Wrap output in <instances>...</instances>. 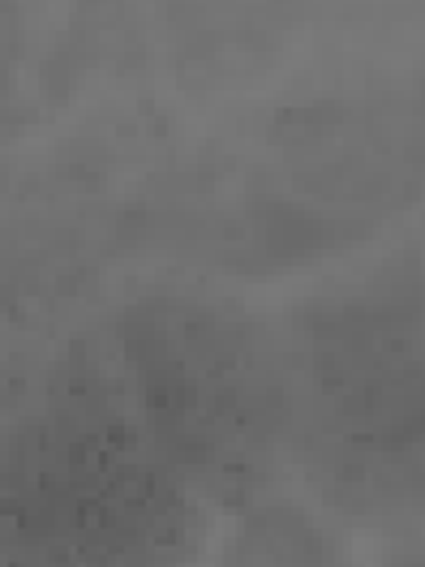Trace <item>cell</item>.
Instances as JSON below:
<instances>
[{
    "label": "cell",
    "instance_id": "1",
    "mask_svg": "<svg viewBox=\"0 0 425 567\" xmlns=\"http://www.w3.org/2000/svg\"><path fill=\"white\" fill-rule=\"evenodd\" d=\"M228 567H331L326 564V546L314 529L305 525H267L241 537V546L232 550Z\"/></svg>",
    "mask_w": 425,
    "mask_h": 567
}]
</instances>
